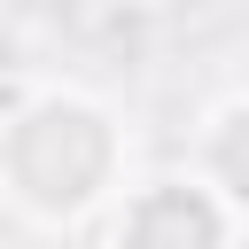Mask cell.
<instances>
[{
    "instance_id": "obj_1",
    "label": "cell",
    "mask_w": 249,
    "mask_h": 249,
    "mask_svg": "<svg viewBox=\"0 0 249 249\" xmlns=\"http://www.w3.org/2000/svg\"><path fill=\"white\" fill-rule=\"evenodd\" d=\"M132 132L124 117L70 78H31L0 109V202L39 233L109 226V210L132 187Z\"/></svg>"
},
{
    "instance_id": "obj_2",
    "label": "cell",
    "mask_w": 249,
    "mask_h": 249,
    "mask_svg": "<svg viewBox=\"0 0 249 249\" xmlns=\"http://www.w3.org/2000/svg\"><path fill=\"white\" fill-rule=\"evenodd\" d=\"M101 233H109V249H241L249 226L187 163H171V171H140Z\"/></svg>"
},
{
    "instance_id": "obj_3",
    "label": "cell",
    "mask_w": 249,
    "mask_h": 249,
    "mask_svg": "<svg viewBox=\"0 0 249 249\" xmlns=\"http://www.w3.org/2000/svg\"><path fill=\"white\" fill-rule=\"evenodd\" d=\"M187 171L249 226V93H226V101L202 109L195 148H187Z\"/></svg>"
},
{
    "instance_id": "obj_4",
    "label": "cell",
    "mask_w": 249,
    "mask_h": 249,
    "mask_svg": "<svg viewBox=\"0 0 249 249\" xmlns=\"http://www.w3.org/2000/svg\"><path fill=\"white\" fill-rule=\"evenodd\" d=\"M23 70H31V23L0 8V86H16V93H23Z\"/></svg>"
}]
</instances>
